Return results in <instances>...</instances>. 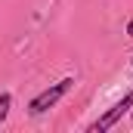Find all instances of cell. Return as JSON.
I'll return each mask as SVG.
<instances>
[{
  "label": "cell",
  "mask_w": 133,
  "mask_h": 133,
  "mask_svg": "<svg viewBox=\"0 0 133 133\" xmlns=\"http://www.w3.org/2000/svg\"><path fill=\"white\" fill-rule=\"evenodd\" d=\"M9 105H12V96H9V93H0V124H3L6 115H9Z\"/></svg>",
  "instance_id": "3"
},
{
  "label": "cell",
  "mask_w": 133,
  "mask_h": 133,
  "mask_svg": "<svg viewBox=\"0 0 133 133\" xmlns=\"http://www.w3.org/2000/svg\"><path fill=\"white\" fill-rule=\"evenodd\" d=\"M130 65H133V59H130Z\"/></svg>",
  "instance_id": "5"
},
{
  "label": "cell",
  "mask_w": 133,
  "mask_h": 133,
  "mask_svg": "<svg viewBox=\"0 0 133 133\" xmlns=\"http://www.w3.org/2000/svg\"><path fill=\"white\" fill-rule=\"evenodd\" d=\"M127 37H133V19H130V25H127Z\"/></svg>",
  "instance_id": "4"
},
{
  "label": "cell",
  "mask_w": 133,
  "mask_h": 133,
  "mask_svg": "<svg viewBox=\"0 0 133 133\" xmlns=\"http://www.w3.org/2000/svg\"><path fill=\"white\" fill-rule=\"evenodd\" d=\"M130 111H133V108H130Z\"/></svg>",
  "instance_id": "6"
},
{
  "label": "cell",
  "mask_w": 133,
  "mask_h": 133,
  "mask_svg": "<svg viewBox=\"0 0 133 133\" xmlns=\"http://www.w3.org/2000/svg\"><path fill=\"white\" fill-rule=\"evenodd\" d=\"M71 84H74L71 77H62L59 84L46 87L43 93H37V96L31 99V105H28V111H31V115H43V111H50V108H53V105H56V102H59V99H62V96L68 93V90H71Z\"/></svg>",
  "instance_id": "1"
},
{
  "label": "cell",
  "mask_w": 133,
  "mask_h": 133,
  "mask_svg": "<svg viewBox=\"0 0 133 133\" xmlns=\"http://www.w3.org/2000/svg\"><path fill=\"white\" fill-rule=\"evenodd\" d=\"M130 108H133V90H130V93H127L121 102H118L115 108H108V111L102 115V118L93 124V127H90V130H93V133H102V130H108V127H115V124L124 118V111H130Z\"/></svg>",
  "instance_id": "2"
}]
</instances>
